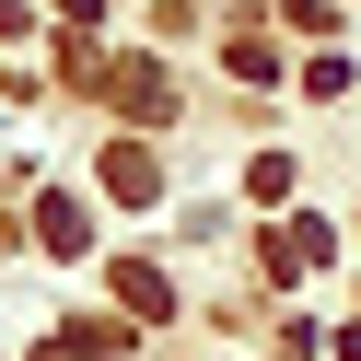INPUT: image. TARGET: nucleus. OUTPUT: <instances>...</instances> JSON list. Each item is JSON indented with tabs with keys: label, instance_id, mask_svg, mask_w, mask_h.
Returning a JSON list of instances; mask_svg holds the SVG:
<instances>
[{
	"label": "nucleus",
	"instance_id": "1",
	"mask_svg": "<svg viewBox=\"0 0 361 361\" xmlns=\"http://www.w3.org/2000/svg\"><path fill=\"white\" fill-rule=\"evenodd\" d=\"M35 233H47V257H82L94 245V210L82 198H35Z\"/></svg>",
	"mask_w": 361,
	"mask_h": 361
},
{
	"label": "nucleus",
	"instance_id": "4",
	"mask_svg": "<svg viewBox=\"0 0 361 361\" xmlns=\"http://www.w3.org/2000/svg\"><path fill=\"white\" fill-rule=\"evenodd\" d=\"M117 291H128L140 314H152V303H175V291H164V268H152V257H128V268H117Z\"/></svg>",
	"mask_w": 361,
	"mask_h": 361
},
{
	"label": "nucleus",
	"instance_id": "3",
	"mask_svg": "<svg viewBox=\"0 0 361 361\" xmlns=\"http://www.w3.org/2000/svg\"><path fill=\"white\" fill-rule=\"evenodd\" d=\"M105 187H117V198H152L164 175H152V152H140V140H117V152H105Z\"/></svg>",
	"mask_w": 361,
	"mask_h": 361
},
{
	"label": "nucleus",
	"instance_id": "2",
	"mask_svg": "<svg viewBox=\"0 0 361 361\" xmlns=\"http://www.w3.org/2000/svg\"><path fill=\"white\" fill-rule=\"evenodd\" d=\"M105 94H117L128 117H164V105H175V94H164V71H152V59H128V71H105Z\"/></svg>",
	"mask_w": 361,
	"mask_h": 361
},
{
	"label": "nucleus",
	"instance_id": "5",
	"mask_svg": "<svg viewBox=\"0 0 361 361\" xmlns=\"http://www.w3.org/2000/svg\"><path fill=\"white\" fill-rule=\"evenodd\" d=\"M338 361H361V326H350V338H338Z\"/></svg>",
	"mask_w": 361,
	"mask_h": 361
}]
</instances>
